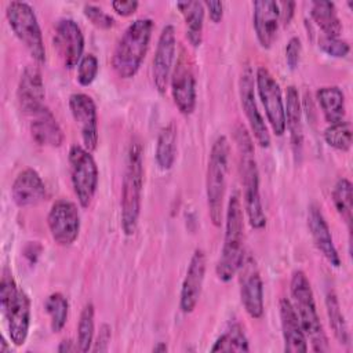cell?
<instances>
[{"instance_id":"obj_8","label":"cell","mask_w":353,"mask_h":353,"mask_svg":"<svg viewBox=\"0 0 353 353\" xmlns=\"http://www.w3.org/2000/svg\"><path fill=\"white\" fill-rule=\"evenodd\" d=\"M6 17L14 34L25 46L32 58L39 63H44L46 47L37 17L32 6L25 1H10L6 7Z\"/></svg>"},{"instance_id":"obj_39","label":"cell","mask_w":353,"mask_h":353,"mask_svg":"<svg viewBox=\"0 0 353 353\" xmlns=\"http://www.w3.org/2000/svg\"><path fill=\"white\" fill-rule=\"evenodd\" d=\"M301 52H302L301 39L296 36L291 37L285 46V62L290 69L294 70L298 66L301 59Z\"/></svg>"},{"instance_id":"obj_6","label":"cell","mask_w":353,"mask_h":353,"mask_svg":"<svg viewBox=\"0 0 353 353\" xmlns=\"http://www.w3.org/2000/svg\"><path fill=\"white\" fill-rule=\"evenodd\" d=\"M290 292L292 298L291 303L296 312L306 338H309V342L312 343V349L314 352H327V336L317 313L310 281L303 270L298 269L292 272Z\"/></svg>"},{"instance_id":"obj_34","label":"cell","mask_w":353,"mask_h":353,"mask_svg":"<svg viewBox=\"0 0 353 353\" xmlns=\"http://www.w3.org/2000/svg\"><path fill=\"white\" fill-rule=\"evenodd\" d=\"M94 305L85 303L81 309L79 324H77V347L80 352H88L92 347L94 343V331H95V323H94Z\"/></svg>"},{"instance_id":"obj_29","label":"cell","mask_w":353,"mask_h":353,"mask_svg":"<svg viewBox=\"0 0 353 353\" xmlns=\"http://www.w3.org/2000/svg\"><path fill=\"white\" fill-rule=\"evenodd\" d=\"M176 156V127L172 121L164 125L157 137L156 163L160 170L168 171L172 168Z\"/></svg>"},{"instance_id":"obj_28","label":"cell","mask_w":353,"mask_h":353,"mask_svg":"<svg viewBox=\"0 0 353 353\" xmlns=\"http://www.w3.org/2000/svg\"><path fill=\"white\" fill-rule=\"evenodd\" d=\"M316 99L323 110L324 119L330 124L345 120V97L339 87L327 85L319 88Z\"/></svg>"},{"instance_id":"obj_12","label":"cell","mask_w":353,"mask_h":353,"mask_svg":"<svg viewBox=\"0 0 353 353\" xmlns=\"http://www.w3.org/2000/svg\"><path fill=\"white\" fill-rule=\"evenodd\" d=\"M254 83H255L254 72L250 66H245L240 76V83H239L241 108L244 110V114L247 117V121L250 124L251 132H252L256 143L261 148H269L270 135L268 131V125L265 124V120H263L261 112L258 110V105L255 101Z\"/></svg>"},{"instance_id":"obj_31","label":"cell","mask_w":353,"mask_h":353,"mask_svg":"<svg viewBox=\"0 0 353 353\" xmlns=\"http://www.w3.org/2000/svg\"><path fill=\"white\" fill-rule=\"evenodd\" d=\"M332 203L342 221L347 225V229L350 230L353 211V186L347 178H341L336 181L332 189Z\"/></svg>"},{"instance_id":"obj_11","label":"cell","mask_w":353,"mask_h":353,"mask_svg":"<svg viewBox=\"0 0 353 353\" xmlns=\"http://www.w3.org/2000/svg\"><path fill=\"white\" fill-rule=\"evenodd\" d=\"M47 225L52 240L58 245H72L80 232V214L76 204L66 199L54 201L48 211Z\"/></svg>"},{"instance_id":"obj_43","label":"cell","mask_w":353,"mask_h":353,"mask_svg":"<svg viewBox=\"0 0 353 353\" xmlns=\"http://www.w3.org/2000/svg\"><path fill=\"white\" fill-rule=\"evenodd\" d=\"M279 4V11H280V22L287 26L295 12V3L294 1H277Z\"/></svg>"},{"instance_id":"obj_15","label":"cell","mask_w":353,"mask_h":353,"mask_svg":"<svg viewBox=\"0 0 353 353\" xmlns=\"http://www.w3.org/2000/svg\"><path fill=\"white\" fill-rule=\"evenodd\" d=\"M54 47L68 69L79 65L84 51V34L76 21L62 18L55 25Z\"/></svg>"},{"instance_id":"obj_7","label":"cell","mask_w":353,"mask_h":353,"mask_svg":"<svg viewBox=\"0 0 353 353\" xmlns=\"http://www.w3.org/2000/svg\"><path fill=\"white\" fill-rule=\"evenodd\" d=\"M230 145L225 135H219L210 150L205 172V194L208 215L214 226H221L223 219V200L229 171Z\"/></svg>"},{"instance_id":"obj_35","label":"cell","mask_w":353,"mask_h":353,"mask_svg":"<svg viewBox=\"0 0 353 353\" xmlns=\"http://www.w3.org/2000/svg\"><path fill=\"white\" fill-rule=\"evenodd\" d=\"M324 141L327 142L328 146L341 150V152H347L352 146V127L349 121H339L330 124L324 130Z\"/></svg>"},{"instance_id":"obj_21","label":"cell","mask_w":353,"mask_h":353,"mask_svg":"<svg viewBox=\"0 0 353 353\" xmlns=\"http://www.w3.org/2000/svg\"><path fill=\"white\" fill-rule=\"evenodd\" d=\"M252 25L262 48H270L279 30L280 11L274 0H258L252 3Z\"/></svg>"},{"instance_id":"obj_42","label":"cell","mask_w":353,"mask_h":353,"mask_svg":"<svg viewBox=\"0 0 353 353\" xmlns=\"http://www.w3.org/2000/svg\"><path fill=\"white\" fill-rule=\"evenodd\" d=\"M204 8L208 11V17L214 23H219L223 18V3L222 1H204Z\"/></svg>"},{"instance_id":"obj_40","label":"cell","mask_w":353,"mask_h":353,"mask_svg":"<svg viewBox=\"0 0 353 353\" xmlns=\"http://www.w3.org/2000/svg\"><path fill=\"white\" fill-rule=\"evenodd\" d=\"M110 338H112V328L109 324L103 323L99 327V332L94 341V346L91 347V350L92 352H108Z\"/></svg>"},{"instance_id":"obj_4","label":"cell","mask_w":353,"mask_h":353,"mask_svg":"<svg viewBox=\"0 0 353 353\" xmlns=\"http://www.w3.org/2000/svg\"><path fill=\"white\" fill-rule=\"evenodd\" d=\"M143 189V150L138 139H132L125 161L121 186V229L125 236H132L138 226Z\"/></svg>"},{"instance_id":"obj_16","label":"cell","mask_w":353,"mask_h":353,"mask_svg":"<svg viewBox=\"0 0 353 353\" xmlns=\"http://www.w3.org/2000/svg\"><path fill=\"white\" fill-rule=\"evenodd\" d=\"M240 270H241V277H240L241 303L251 319L259 320L265 312L263 281H262L261 273L252 258L243 261Z\"/></svg>"},{"instance_id":"obj_18","label":"cell","mask_w":353,"mask_h":353,"mask_svg":"<svg viewBox=\"0 0 353 353\" xmlns=\"http://www.w3.org/2000/svg\"><path fill=\"white\" fill-rule=\"evenodd\" d=\"M205 254L201 248H196L189 261L179 294V307L183 313H192L199 303L205 277Z\"/></svg>"},{"instance_id":"obj_3","label":"cell","mask_w":353,"mask_h":353,"mask_svg":"<svg viewBox=\"0 0 353 353\" xmlns=\"http://www.w3.org/2000/svg\"><path fill=\"white\" fill-rule=\"evenodd\" d=\"M244 261V215L237 193L229 197L225 214V236L221 256L215 266L218 279L229 283Z\"/></svg>"},{"instance_id":"obj_45","label":"cell","mask_w":353,"mask_h":353,"mask_svg":"<svg viewBox=\"0 0 353 353\" xmlns=\"http://www.w3.org/2000/svg\"><path fill=\"white\" fill-rule=\"evenodd\" d=\"M167 349L168 347H167V345L164 342H157V345H154L152 350L153 352H167Z\"/></svg>"},{"instance_id":"obj_33","label":"cell","mask_w":353,"mask_h":353,"mask_svg":"<svg viewBox=\"0 0 353 353\" xmlns=\"http://www.w3.org/2000/svg\"><path fill=\"white\" fill-rule=\"evenodd\" d=\"M44 310L50 317L52 332H59L65 327L69 314V302L61 292H52L44 302Z\"/></svg>"},{"instance_id":"obj_44","label":"cell","mask_w":353,"mask_h":353,"mask_svg":"<svg viewBox=\"0 0 353 353\" xmlns=\"http://www.w3.org/2000/svg\"><path fill=\"white\" fill-rule=\"evenodd\" d=\"M76 350H79L77 343L72 342L70 339H63V341L59 343V346H58V352H61V353H65V352H76Z\"/></svg>"},{"instance_id":"obj_2","label":"cell","mask_w":353,"mask_h":353,"mask_svg":"<svg viewBox=\"0 0 353 353\" xmlns=\"http://www.w3.org/2000/svg\"><path fill=\"white\" fill-rule=\"evenodd\" d=\"M153 26L150 18H138L125 28L112 54V66L120 79H131L138 73L149 48Z\"/></svg>"},{"instance_id":"obj_36","label":"cell","mask_w":353,"mask_h":353,"mask_svg":"<svg viewBox=\"0 0 353 353\" xmlns=\"http://www.w3.org/2000/svg\"><path fill=\"white\" fill-rule=\"evenodd\" d=\"M99 63L94 54H85L77 65V81L80 85H90L98 74Z\"/></svg>"},{"instance_id":"obj_1","label":"cell","mask_w":353,"mask_h":353,"mask_svg":"<svg viewBox=\"0 0 353 353\" xmlns=\"http://www.w3.org/2000/svg\"><path fill=\"white\" fill-rule=\"evenodd\" d=\"M234 141L237 143L239 159H240V175L243 185L244 211L247 219L254 229H263L266 225V215L262 207L259 193V172L254 156V143L247 131L241 124L236 127Z\"/></svg>"},{"instance_id":"obj_25","label":"cell","mask_w":353,"mask_h":353,"mask_svg":"<svg viewBox=\"0 0 353 353\" xmlns=\"http://www.w3.org/2000/svg\"><path fill=\"white\" fill-rule=\"evenodd\" d=\"M284 114H285V128L290 132L294 154L299 156L302 153V143H303L302 105L299 99V92L294 85H290L287 88L285 101H284Z\"/></svg>"},{"instance_id":"obj_41","label":"cell","mask_w":353,"mask_h":353,"mask_svg":"<svg viewBox=\"0 0 353 353\" xmlns=\"http://www.w3.org/2000/svg\"><path fill=\"white\" fill-rule=\"evenodd\" d=\"M138 6H139V3L137 0H114V1H112L113 11L121 17L132 15L137 11Z\"/></svg>"},{"instance_id":"obj_13","label":"cell","mask_w":353,"mask_h":353,"mask_svg":"<svg viewBox=\"0 0 353 353\" xmlns=\"http://www.w3.org/2000/svg\"><path fill=\"white\" fill-rule=\"evenodd\" d=\"M176 51V36L172 25H165L159 36L157 47L152 63V79L154 88L160 95L165 94L168 81L171 79L174 59Z\"/></svg>"},{"instance_id":"obj_5","label":"cell","mask_w":353,"mask_h":353,"mask_svg":"<svg viewBox=\"0 0 353 353\" xmlns=\"http://www.w3.org/2000/svg\"><path fill=\"white\" fill-rule=\"evenodd\" d=\"M0 307L10 341L15 346H22L30 328V299L15 283L8 269H4L0 281Z\"/></svg>"},{"instance_id":"obj_20","label":"cell","mask_w":353,"mask_h":353,"mask_svg":"<svg viewBox=\"0 0 353 353\" xmlns=\"http://www.w3.org/2000/svg\"><path fill=\"white\" fill-rule=\"evenodd\" d=\"M11 197L21 207H34L47 197V189L43 178L34 168L22 170L11 185Z\"/></svg>"},{"instance_id":"obj_19","label":"cell","mask_w":353,"mask_h":353,"mask_svg":"<svg viewBox=\"0 0 353 353\" xmlns=\"http://www.w3.org/2000/svg\"><path fill=\"white\" fill-rule=\"evenodd\" d=\"M17 98L18 103L22 112L28 114H34L43 108L44 99H46V91H44V83L41 73L37 66L28 65L18 81L17 88Z\"/></svg>"},{"instance_id":"obj_38","label":"cell","mask_w":353,"mask_h":353,"mask_svg":"<svg viewBox=\"0 0 353 353\" xmlns=\"http://www.w3.org/2000/svg\"><path fill=\"white\" fill-rule=\"evenodd\" d=\"M319 47L323 52H325L327 55L334 57V58H343L350 51V46L347 44V41L341 40L339 37L321 36L319 39Z\"/></svg>"},{"instance_id":"obj_14","label":"cell","mask_w":353,"mask_h":353,"mask_svg":"<svg viewBox=\"0 0 353 353\" xmlns=\"http://www.w3.org/2000/svg\"><path fill=\"white\" fill-rule=\"evenodd\" d=\"M69 109L84 148L90 152L95 150L98 145V114L94 99L84 92H74L69 97Z\"/></svg>"},{"instance_id":"obj_27","label":"cell","mask_w":353,"mask_h":353,"mask_svg":"<svg viewBox=\"0 0 353 353\" xmlns=\"http://www.w3.org/2000/svg\"><path fill=\"white\" fill-rule=\"evenodd\" d=\"M310 17L314 23L327 37H339L342 32V23L336 12V7L332 1L316 0L310 4Z\"/></svg>"},{"instance_id":"obj_10","label":"cell","mask_w":353,"mask_h":353,"mask_svg":"<svg viewBox=\"0 0 353 353\" xmlns=\"http://www.w3.org/2000/svg\"><path fill=\"white\" fill-rule=\"evenodd\" d=\"M255 84L272 131L277 137L283 135L285 132L284 99L277 80L268 68L259 66L255 72Z\"/></svg>"},{"instance_id":"obj_22","label":"cell","mask_w":353,"mask_h":353,"mask_svg":"<svg viewBox=\"0 0 353 353\" xmlns=\"http://www.w3.org/2000/svg\"><path fill=\"white\" fill-rule=\"evenodd\" d=\"M307 225L309 230L313 239V243L319 252L325 258V261L334 266L339 268L341 266V258L338 254V250L334 244L331 230L328 228V223L321 212V208L317 204L309 205L307 211Z\"/></svg>"},{"instance_id":"obj_23","label":"cell","mask_w":353,"mask_h":353,"mask_svg":"<svg viewBox=\"0 0 353 353\" xmlns=\"http://www.w3.org/2000/svg\"><path fill=\"white\" fill-rule=\"evenodd\" d=\"M281 334L284 341V352L305 353L307 352V338L296 316V312L288 298H281L279 303Z\"/></svg>"},{"instance_id":"obj_30","label":"cell","mask_w":353,"mask_h":353,"mask_svg":"<svg viewBox=\"0 0 353 353\" xmlns=\"http://www.w3.org/2000/svg\"><path fill=\"white\" fill-rule=\"evenodd\" d=\"M325 309H327V316L330 320V325L332 328L334 336L341 345L349 346L350 343V335H349V328L345 320V316L342 313L339 301L332 290H330L325 295Z\"/></svg>"},{"instance_id":"obj_37","label":"cell","mask_w":353,"mask_h":353,"mask_svg":"<svg viewBox=\"0 0 353 353\" xmlns=\"http://www.w3.org/2000/svg\"><path fill=\"white\" fill-rule=\"evenodd\" d=\"M83 14L98 29H103V30L110 29L114 26V22H116L110 14H108L101 7L94 4H84Z\"/></svg>"},{"instance_id":"obj_17","label":"cell","mask_w":353,"mask_h":353,"mask_svg":"<svg viewBox=\"0 0 353 353\" xmlns=\"http://www.w3.org/2000/svg\"><path fill=\"white\" fill-rule=\"evenodd\" d=\"M171 94L175 106L178 110L189 116L196 108V77L188 63V59L182 54L175 65V69L171 73Z\"/></svg>"},{"instance_id":"obj_32","label":"cell","mask_w":353,"mask_h":353,"mask_svg":"<svg viewBox=\"0 0 353 353\" xmlns=\"http://www.w3.org/2000/svg\"><path fill=\"white\" fill-rule=\"evenodd\" d=\"M248 339L240 324H232L214 342L211 352H248Z\"/></svg>"},{"instance_id":"obj_9","label":"cell","mask_w":353,"mask_h":353,"mask_svg":"<svg viewBox=\"0 0 353 353\" xmlns=\"http://www.w3.org/2000/svg\"><path fill=\"white\" fill-rule=\"evenodd\" d=\"M73 192L83 208H87L98 188V167L90 150L81 145H73L68 154Z\"/></svg>"},{"instance_id":"obj_24","label":"cell","mask_w":353,"mask_h":353,"mask_svg":"<svg viewBox=\"0 0 353 353\" xmlns=\"http://www.w3.org/2000/svg\"><path fill=\"white\" fill-rule=\"evenodd\" d=\"M29 128L33 141L41 146L59 148L63 143V131L48 108H43L33 114Z\"/></svg>"},{"instance_id":"obj_26","label":"cell","mask_w":353,"mask_h":353,"mask_svg":"<svg viewBox=\"0 0 353 353\" xmlns=\"http://www.w3.org/2000/svg\"><path fill=\"white\" fill-rule=\"evenodd\" d=\"M176 8L181 11L185 25L186 37L193 47H199L203 41L204 28V3L201 1H178Z\"/></svg>"}]
</instances>
